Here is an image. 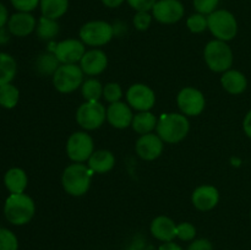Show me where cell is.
Masks as SVG:
<instances>
[{
    "label": "cell",
    "instance_id": "cell-1",
    "mask_svg": "<svg viewBox=\"0 0 251 250\" xmlns=\"http://www.w3.org/2000/svg\"><path fill=\"white\" fill-rule=\"evenodd\" d=\"M190 130L186 115L179 113L162 114L157 122V135L167 144H176L184 140Z\"/></svg>",
    "mask_w": 251,
    "mask_h": 250
},
{
    "label": "cell",
    "instance_id": "cell-2",
    "mask_svg": "<svg viewBox=\"0 0 251 250\" xmlns=\"http://www.w3.org/2000/svg\"><path fill=\"white\" fill-rule=\"evenodd\" d=\"M34 212V201L25 193L10 194L4 203L5 218L14 225H27L33 218Z\"/></svg>",
    "mask_w": 251,
    "mask_h": 250
},
{
    "label": "cell",
    "instance_id": "cell-3",
    "mask_svg": "<svg viewBox=\"0 0 251 250\" xmlns=\"http://www.w3.org/2000/svg\"><path fill=\"white\" fill-rule=\"evenodd\" d=\"M93 172L83 163H73L66 167L61 175L64 190L71 196H82L88 191Z\"/></svg>",
    "mask_w": 251,
    "mask_h": 250
},
{
    "label": "cell",
    "instance_id": "cell-4",
    "mask_svg": "<svg viewBox=\"0 0 251 250\" xmlns=\"http://www.w3.org/2000/svg\"><path fill=\"white\" fill-rule=\"evenodd\" d=\"M203 56L208 68L215 73H226L233 64L232 49L220 39H213L206 44Z\"/></svg>",
    "mask_w": 251,
    "mask_h": 250
},
{
    "label": "cell",
    "instance_id": "cell-5",
    "mask_svg": "<svg viewBox=\"0 0 251 250\" xmlns=\"http://www.w3.org/2000/svg\"><path fill=\"white\" fill-rule=\"evenodd\" d=\"M207 28L216 39L232 41L238 32V22L228 10H216L207 16Z\"/></svg>",
    "mask_w": 251,
    "mask_h": 250
},
{
    "label": "cell",
    "instance_id": "cell-6",
    "mask_svg": "<svg viewBox=\"0 0 251 250\" xmlns=\"http://www.w3.org/2000/svg\"><path fill=\"white\" fill-rule=\"evenodd\" d=\"M83 75L77 64H60L53 75V85L59 92L71 93L82 86Z\"/></svg>",
    "mask_w": 251,
    "mask_h": 250
},
{
    "label": "cell",
    "instance_id": "cell-7",
    "mask_svg": "<svg viewBox=\"0 0 251 250\" xmlns=\"http://www.w3.org/2000/svg\"><path fill=\"white\" fill-rule=\"evenodd\" d=\"M114 36V28L107 21L86 22L80 28V39L85 46L100 47L109 43Z\"/></svg>",
    "mask_w": 251,
    "mask_h": 250
},
{
    "label": "cell",
    "instance_id": "cell-8",
    "mask_svg": "<svg viewBox=\"0 0 251 250\" xmlns=\"http://www.w3.org/2000/svg\"><path fill=\"white\" fill-rule=\"evenodd\" d=\"M107 119V109L100 100H86L76 112V122L82 129L96 130Z\"/></svg>",
    "mask_w": 251,
    "mask_h": 250
},
{
    "label": "cell",
    "instance_id": "cell-9",
    "mask_svg": "<svg viewBox=\"0 0 251 250\" xmlns=\"http://www.w3.org/2000/svg\"><path fill=\"white\" fill-rule=\"evenodd\" d=\"M95 152L93 140L87 132L76 131L68 139L66 142V153L69 158L75 163H83L88 161Z\"/></svg>",
    "mask_w": 251,
    "mask_h": 250
},
{
    "label": "cell",
    "instance_id": "cell-10",
    "mask_svg": "<svg viewBox=\"0 0 251 250\" xmlns=\"http://www.w3.org/2000/svg\"><path fill=\"white\" fill-rule=\"evenodd\" d=\"M179 109L181 114L186 117H196L203 112L206 105L205 96L201 91L194 87H185L178 93L176 97Z\"/></svg>",
    "mask_w": 251,
    "mask_h": 250
},
{
    "label": "cell",
    "instance_id": "cell-11",
    "mask_svg": "<svg viewBox=\"0 0 251 250\" xmlns=\"http://www.w3.org/2000/svg\"><path fill=\"white\" fill-rule=\"evenodd\" d=\"M184 5L180 0H157L152 7V16L158 22L172 25L180 21L184 16Z\"/></svg>",
    "mask_w": 251,
    "mask_h": 250
},
{
    "label": "cell",
    "instance_id": "cell-12",
    "mask_svg": "<svg viewBox=\"0 0 251 250\" xmlns=\"http://www.w3.org/2000/svg\"><path fill=\"white\" fill-rule=\"evenodd\" d=\"M127 104L139 112H149L156 103L153 90L144 83H135L130 86L126 92Z\"/></svg>",
    "mask_w": 251,
    "mask_h": 250
},
{
    "label": "cell",
    "instance_id": "cell-13",
    "mask_svg": "<svg viewBox=\"0 0 251 250\" xmlns=\"http://www.w3.org/2000/svg\"><path fill=\"white\" fill-rule=\"evenodd\" d=\"M53 53L60 64H76L85 55L86 47L82 41L70 38L56 43Z\"/></svg>",
    "mask_w": 251,
    "mask_h": 250
},
{
    "label": "cell",
    "instance_id": "cell-14",
    "mask_svg": "<svg viewBox=\"0 0 251 250\" xmlns=\"http://www.w3.org/2000/svg\"><path fill=\"white\" fill-rule=\"evenodd\" d=\"M163 140L158 135L150 132V134L141 135L137 139L135 149L140 158L145 161H153L161 156L163 152Z\"/></svg>",
    "mask_w": 251,
    "mask_h": 250
},
{
    "label": "cell",
    "instance_id": "cell-15",
    "mask_svg": "<svg viewBox=\"0 0 251 250\" xmlns=\"http://www.w3.org/2000/svg\"><path fill=\"white\" fill-rule=\"evenodd\" d=\"M37 21L31 12H20L11 15L7 21V29L15 37H26L36 29Z\"/></svg>",
    "mask_w": 251,
    "mask_h": 250
},
{
    "label": "cell",
    "instance_id": "cell-16",
    "mask_svg": "<svg viewBox=\"0 0 251 250\" xmlns=\"http://www.w3.org/2000/svg\"><path fill=\"white\" fill-rule=\"evenodd\" d=\"M134 114L131 112V108L129 104L124 102L110 103L107 108V120L113 127L117 129H126L131 126Z\"/></svg>",
    "mask_w": 251,
    "mask_h": 250
},
{
    "label": "cell",
    "instance_id": "cell-17",
    "mask_svg": "<svg viewBox=\"0 0 251 250\" xmlns=\"http://www.w3.org/2000/svg\"><path fill=\"white\" fill-rule=\"evenodd\" d=\"M83 74L88 76H96L102 74L108 66L107 54L100 49H91L85 53L80 61Z\"/></svg>",
    "mask_w": 251,
    "mask_h": 250
},
{
    "label": "cell",
    "instance_id": "cell-18",
    "mask_svg": "<svg viewBox=\"0 0 251 250\" xmlns=\"http://www.w3.org/2000/svg\"><path fill=\"white\" fill-rule=\"evenodd\" d=\"M193 205L199 211H210L217 206L220 201V193L213 185H201L194 190L191 195Z\"/></svg>",
    "mask_w": 251,
    "mask_h": 250
},
{
    "label": "cell",
    "instance_id": "cell-19",
    "mask_svg": "<svg viewBox=\"0 0 251 250\" xmlns=\"http://www.w3.org/2000/svg\"><path fill=\"white\" fill-rule=\"evenodd\" d=\"M151 234L161 242H173L176 238V225L167 216H158L151 223Z\"/></svg>",
    "mask_w": 251,
    "mask_h": 250
},
{
    "label": "cell",
    "instance_id": "cell-20",
    "mask_svg": "<svg viewBox=\"0 0 251 250\" xmlns=\"http://www.w3.org/2000/svg\"><path fill=\"white\" fill-rule=\"evenodd\" d=\"M222 87L230 95H240L247 90L248 81L244 74L238 70H227L221 77Z\"/></svg>",
    "mask_w": 251,
    "mask_h": 250
},
{
    "label": "cell",
    "instance_id": "cell-21",
    "mask_svg": "<svg viewBox=\"0 0 251 250\" xmlns=\"http://www.w3.org/2000/svg\"><path fill=\"white\" fill-rule=\"evenodd\" d=\"M88 167L93 173L103 174L112 171L115 164L114 154L107 150H98L92 153L88 159Z\"/></svg>",
    "mask_w": 251,
    "mask_h": 250
},
{
    "label": "cell",
    "instance_id": "cell-22",
    "mask_svg": "<svg viewBox=\"0 0 251 250\" xmlns=\"http://www.w3.org/2000/svg\"><path fill=\"white\" fill-rule=\"evenodd\" d=\"M4 184L10 194H22L25 193L28 184V178L24 169L11 168L5 173Z\"/></svg>",
    "mask_w": 251,
    "mask_h": 250
},
{
    "label": "cell",
    "instance_id": "cell-23",
    "mask_svg": "<svg viewBox=\"0 0 251 250\" xmlns=\"http://www.w3.org/2000/svg\"><path fill=\"white\" fill-rule=\"evenodd\" d=\"M39 7H41L42 16L58 20L68 11L69 0H41Z\"/></svg>",
    "mask_w": 251,
    "mask_h": 250
},
{
    "label": "cell",
    "instance_id": "cell-24",
    "mask_svg": "<svg viewBox=\"0 0 251 250\" xmlns=\"http://www.w3.org/2000/svg\"><path fill=\"white\" fill-rule=\"evenodd\" d=\"M157 122H158V119L156 118V115L150 110L149 112H140L136 115H134L131 126L137 134L146 135L156 129Z\"/></svg>",
    "mask_w": 251,
    "mask_h": 250
},
{
    "label": "cell",
    "instance_id": "cell-25",
    "mask_svg": "<svg viewBox=\"0 0 251 250\" xmlns=\"http://www.w3.org/2000/svg\"><path fill=\"white\" fill-rule=\"evenodd\" d=\"M17 73V64L14 56L7 53H0V86L11 83Z\"/></svg>",
    "mask_w": 251,
    "mask_h": 250
},
{
    "label": "cell",
    "instance_id": "cell-26",
    "mask_svg": "<svg viewBox=\"0 0 251 250\" xmlns=\"http://www.w3.org/2000/svg\"><path fill=\"white\" fill-rule=\"evenodd\" d=\"M36 31L39 38L43 39V41H49L59 33V25L56 20L42 16L37 24Z\"/></svg>",
    "mask_w": 251,
    "mask_h": 250
},
{
    "label": "cell",
    "instance_id": "cell-27",
    "mask_svg": "<svg viewBox=\"0 0 251 250\" xmlns=\"http://www.w3.org/2000/svg\"><path fill=\"white\" fill-rule=\"evenodd\" d=\"M20 100V91L12 83H6L0 86V105L6 109H12L16 107Z\"/></svg>",
    "mask_w": 251,
    "mask_h": 250
},
{
    "label": "cell",
    "instance_id": "cell-28",
    "mask_svg": "<svg viewBox=\"0 0 251 250\" xmlns=\"http://www.w3.org/2000/svg\"><path fill=\"white\" fill-rule=\"evenodd\" d=\"M60 66V63L54 55V53H46L42 54L37 58L36 61V68L41 75H54L56 69Z\"/></svg>",
    "mask_w": 251,
    "mask_h": 250
},
{
    "label": "cell",
    "instance_id": "cell-29",
    "mask_svg": "<svg viewBox=\"0 0 251 250\" xmlns=\"http://www.w3.org/2000/svg\"><path fill=\"white\" fill-rule=\"evenodd\" d=\"M103 87L104 86L97 78H88L83 81L81 86V92L86 100H100L103 96Z\"/></svg>",
    "mask_w": 251,
    "mask_h": 250
},
{
    "label": "cell",
    "instance_id": "cell-30",
    "mask_svg": "<svg viewBox=\"0 0 251 250\" xmlns=\"http://www.w3.org/2000/svg\"><path fill=\"white\" fill-rule=\"evenodd\" d=\"M0 250H19L16 234L7 228H0Z\"/></svg>",
    "mask_w": 251,
    "mask_h": 250
},
{
    "label": "cell",
    "instance_id": "cell-31",
    "mask_svg": "<svg viewBox=\"0 0 251 250\" xmlns=\"http://www.w3.org/2000/svg\"><path fill=\"white\" fill-rule=\"evenodd\" d=\"M186 26L193 33H201L207 28V16L202 14H194L186 20Z\"/></svg>",
    "mask_w": 251,
    "mask_h": 250
},
{
    "label": "cell",
    "instance_id": "cell-32",
    "mask_svg": "<svg viewBox=\"0 0 251 250\" xmlns=\"http://www.w3.org/2000/svg\"><path fill=\"white\" fill-rule=\"evenodd\" d=\"M196 237V228L190 222H181L176 225V238L183 242H193Z\"/></svg>",
    "mask_w": 251,
    "mask_h": 250
},
{
    "label": "cell",
    "instance_id": "cell-33",
    "mask_svg": "<svg viewBox=\"0 0 251 250\" xmlns=\"http://www.w3.org/2000/svg\"><path fill=\"white\" fill-rule=\"evenodd\" d=\"M103 97L107 102L115 103L119 102L120 98L123 97V90L119 83L109 82L103 87Z\"/></svg>",
    "mask_w": 251,
    "mask_h": 250
},
{
    "label": "cell",
    "instance_id": "cell-34",
    "mask_svg": "<svg viewBox=\"0 0 251 250\" xmlns=\"http://www.w3.org/2000/svg\"><path fill=\"white\" fill-rule=\"evenodd\" d=\"M194 7L199 14L210 15L217 10L220 0H193Z\"/></svg>",
    "mask_w": 251,
    "mask_h": 250
},
{
    "label": "cell",
    "instance_id": "cell-35",
    "mask_svg": "<svg viewBox=\"0 0 251 250\" xmlns=\"http://www.w3.org/2000/svg\"><path fill=\"white\" fill-rule=\"evenodd\" d=\"M132 22H134V26L136 29H139V31H146L151 26L152 16L149 14V11H136Z\"/></svg>",
    "mask_w": 251,
    "mask_h": 250
},
{
    "label": "cell",
    "instance_id": "cell-36",
    "mask_svg": "<svg viewBox=\"0 0 251 250\" xmlns=\"http://www.w3.org/2000/svg\"><path fill=\"white\" fill-rule=\"evenodd\" d=\"M11 5L20 12H31L38 7L41 0H10Z\"/></svg>",
    "mask_w": 251,
    "mask_h": 250
},
{
    "label": "cell",
    "instance_id": "cell-37",
    "mask_svg": "<svg viewBox=\"0 0 251 250\" xmlns=\"http://www.w3.org/2000/svg\"><path fill=\"white\" fill-rule=\"evenodd\" d=\"M126 1L135 11H150L154 6L157 0H126Z\"/></svg>",
    "mask_w": 251,
    "mask_h": 250
},
{
    "label": "cell",
    "instance_id": "cell-38",
    "mask_svg": "<svg viewBox=\"0 0 251 250\" xmlns=\"http://www.w3.org/2000/svg\"><path fill=\"white\" fill-rule=\"evenodd\" d=\"M186 250H213V245L206 238H200V239H194Z\"/></svg>",
    "mask_w": 251,
    "mask_h": 250
},
{
    "label": "cell",
    "instance_id": "cell-39",
    "mask_svg": "<svg viewBox=\"0 0 251 250\" xmlns=\"http://www.w3.org/2000/svg\"><path fill=\"white\" fill-rule=\"evenodd\" d=\"M9 21V11L2 2H0V28L5 27Z\"/></svg>",
    "mask_w": 251,
    "mask_h": 250
},
{
    "label": "cell",
    "instance_id": "cell-40",
    "mask_svg": "<svg viewBox=\"0 0 251 250\" xmlns=\"http://www.w3.org/2000/svg\"><path fill=\"white\" fill-rule=\"evenodd\" d=\"M243 129L244 132L251 139V110L248 112V114L245 115L244 122H243Z\"/></svg>",
    "mask_w": 251,
    "mask_h": 250
},
{
    "label": "cell",
    "instance_id": "cell-41",
    "mask_svg": "<svg viewBox=\"0 0 251 250\" xmlns=\"http://www.w3.org/2000/svg\"><path fill=\"white\" fill-rule=\"evenodd\" d=\"M158 250H184V249L180 247V245L176 244V243L167 242V243H163V244L158 248Z\"/></svg>",
    "mask_w": 251,
    "mask_h": 250
},
{
    "label": "cell",
    "instance_id": "cell-42",
    "mask_svg": "<svg viewBox=\"0 0 251 250\" xmlns=\"http://www.w3.org/2000/svg\"><path fill=\"white\" fill-rule=\"evenodd\" d=\"M103 2V5H105L107 7L110 9H115V7H119L125 0H100Z\"/></svg>",
    "mask_w": 251,
    "mask_h": 250
},
{
    "label": "cell",
    "instance_id": "cell-43",
    "mask_svg": "<svg viewBox=\"0 0 251 250\" xmlns=\"http://www.w3.org/2000/svg\"><path fill=\"white\" fill-rule=\"evenodd\" d=\"M10 31L5 27L0 28V44H6L10 39Z\"/></svg>",
    "mask_w": 251,
    "mask_h": 250
}]
</instances>
